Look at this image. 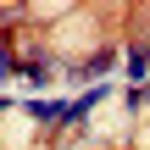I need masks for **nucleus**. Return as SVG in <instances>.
<instances>
[{
	"instance_id": "1",
	"label": "nucleus",
	"mask_w": 150,
	"mask_h": 150,
	"mask_svg": "<svg viewBox=\"0 0 150 150\" xmlns=\"http://www.w3.org/2000/svg\"><path fill=\"white\" fill-rule=\"evenodd\" d=\"M56 45H61V50H89V45H95V28H89V22H72V28L56 33Z\"/></svg>"
},
{
	"instance_id": "2",
	"label": "nucleus",
	"mask_w": 150,
	"mask_h": 150,
	"mask_svg": "<svg viewBox=\"0 0 150 150\" xmlns=\"http://www.w3.org/2000/svg\"><path fill=\"white\" fill-rule=\"evenodd\" d=\"M145 139H150V128H145Z\"/></svg>"
}]
</instances>
